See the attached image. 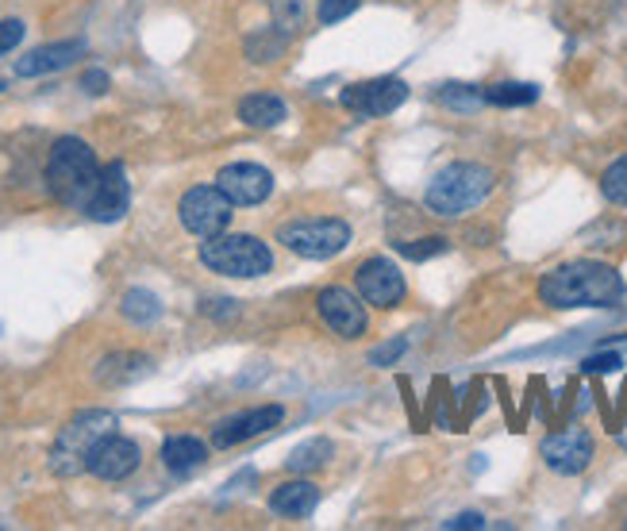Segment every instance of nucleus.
Returning a JSON list of instances; mask_svg holds the SVG:
<instances>
[{
	"label": "nucleus",
	"mask_w": 627,
	"mask_h": 531,
	"mask_svg": "<svg viewBox=\"0 0 627 531\" xmlns=\"http://www.w3.org/2000/svg\"><path fill=\"white\" fill-rule=\"evenodd\" d=\"M535 97H539V89L528 82H501V85H493V89H485V100L497 108H520V105H531Z\"/></svg>",
	"instance_id": "obj_23"
},
{
	"label": "nucleus",
	"mask_w": 627,
	"mask_h": 531,
	"mask_svg": "<svg viewBox=\"0 0 627 531\" xmlns=\"http://www.w3.org/2000/svg\"><path fill=\"white\" fill-rule=\"evenodd\" d=\"M85 55L82 39H65V43H47V47H35L32 55H24L16 62V77H43V74H58L65 65H74Z\"/></svg>",
	"instance_id": "obj_16"
},
{
	"label": "nucleus",
	"mask_w": 627,
	"mask_h": 531,
	"mask_svg": "<svg viewBox=\"0 0 627 531\" xmlns=\"http://www.w3.org/2000/svg\"><path fill=\"white\" fill-rule=\"evenodd\" d=\"M405 339H393V343H382V347H374V351H370V366H393V362L400 359V354H405Z\"/></svg>",
	"instance_id": "obj_29"
},
{
	"label": "nucleus",
	"mask_w": 627,
	"mask_h": 531,
	"mask_svg": "<svg viewBox=\"0 0 627 531\" xmlns=\"http://www.w3.org/2000/svg\"><path fill=\"white\" fill-rule=\"evenodd\" d=\"M147 370V359L143 354H112V359L100 362L97 377L105 385H120V382H131V377H138Z\"/></svg>",
	"instance_id": "obj_21"
},
{
	"label": "nucleus",
	"mask_w": 627,
	"mask_h": 531,
	"mask_svg": "<svg viewBox=\"0 0 627 531\" xmlns=\"http://www.w3.org/2000/svg\"><path fill=\"white\" fill-rule=\"evenodd\" d=\"M239 120H243L246 128L269 131L286 120V100L274 97V93H251V97L239 100Z\"/></svg>",
	"instance_id": "obj_19"
},
{
	"label": "nucleus",
	"mask_w": 627,
	"mask_h": 531,
	"mask_svg": "<svg viewBox=\"0 0 627 531\" xmlns=\"http://www.w3.org/2000/svg\"><path fill=\"white\" fill-rule=\"evenodd\" d=\"M231 213H236V205L224 196L220 185H193V189H185V196L178 201L181 228L196 239H213V236H220V231H228Z\"/></svg>",
	"instance_id": "obj_7"
},
{
	"label": "nucleus",
	"mask_w": 627,
	"mask_h": 531,
	"mask_svg": "<svg viewBox=\"0 0 627 531\" xmlns=\"http://www.w3.org/2000/svg\"><path fill=\"white\" fill-rule=\"evenodd\" d=\"M138 462H143V450H138V443L123 439V435L108 432L105 439L97 443V447L89 450V474L100 478V482H123V478H131L138 470Z\"/></svg>",
	"instance_id": "obj_13"
},
{
	"label": "nucleus",
	"mask_w": 627,
	"mask_h": 531,
	"mask_svg": "<svg viewBox=\"0 0 627 531\" xmlns=\"http://www.w3.org/2000/svg\"><path fill=\"white\" fill-rule=\"evenodd\" d=\"M327 458H331V443H327V439H309L286 458V467L293 470V474H312V470L324 467Z\"/></svg>",
	"instance_id": "obj_22"
},
{
	"label": "nucleus",
	"mask_w": 627,
	"mask_h": 531,
	"mask_svg": "<svg viewBox=\"0 0 627 531\" xmlns=\"http://www.w3.org/2000/svg\"><path fill=\"white\" fill-rule=\"evenodd\" d=\"M354 286H359V297L370 309H397L408 297L405 274H400L389 258H382V254L366 258L359 270H354Z\"/></svg>",
	"instance_id": "obj_9"
},
{
	"label": "nucleus",
	"mask_w": 627,
	"mask_h": 531,
	"mask_svg": "<svg viewBox=\"0 0 627 531\" xmlns=\"http://www.w3.org/2000/svg\"><path fill=\"white\" fill-rule=\"evenodd\" d=\"M108 432H116V417L105 409H85L77 412L70 424L58 432L55 450H50V470L58 478H74L89 467V450L105 439Z\"/></svg>",
	"instance_id": "obj_5"
},
{
	"label": "nucleus",
	"mask_w": 627,
	"mask_h": 531,
	"mask_svg": "<svg viewBox=\"0 0 627 531\" xmlns=\"http://www.w3.org/2000/svg\"><path fill=\"white\" fill-rule=\"evenodd\" d=\"M539 455H543V462L554 474L574 478L593 462V435H589L586 427H566V432L546 435Z\"/></svg>",
	"instance_id": "obj_11"
},
{
	"label": "nucleus",
	"mask_w": 627,
	"mask_h": 531,
	"mask_svg": "<svg viewBox=\"0 0 627 531\" xmlns=\"http://www.w3.org/2000/svg\"><path fill=\"white\" fill-rule=\"evenodd\" d=\"M216 185L224 189V196H228L236 208H251V205H262V201L274 193V173L254 162H231L216 173Z\"/></svg>",
	"instance_id": "obj_12"
},
{
	"label": "nucleus",
	"mask_w": 627,
	"mask_h": 531,
	"mask_svg": "<svg viewBox=\"0 0 627 531\" xmlns=\"http://www.w3.org/2000/svg\"><path fill=\"white\" fill-rule=\"evenodd\" d=\"M204 458H208V447H204L196 435H170V439L162 443V467L178 478L201 470Z\"/></svg>",
	"instance_id": "obj_18"
},
{
	"label": "nucleus",
	"mask_w": 627,
	"mask_h": 531,
	"mask_svg": "<svg viewBox=\"0 0 627 531\" xmlns=\"http://www.w3.org/2000/svg\"><path fill=\"white\" fill-rule=\"evenodd\" d=\"M277 243L286 251L301 254V258L324 262L347 251L351 243V224L339 216H304V220H289L277 228Z\"/></svg>",
	"instance_id": "obj_6"
},
{
	"label": "nucleus",
	"mask_w": 627,
	"mask_h": 531,
	"mask_svg": "<svg viewBox=\"0 0 627 531\" xmlns=\"http://www.w3.org/2000/svg\"><path fill=\"white\" fill-rule=\"evenodd\" d=\"M24 32H27V27L20 24V20H4V24H0V55H9L12 47H20Z\"/></svg>",
	"instance_id": "obj_31"
},
{
	"label": "nucleus",
	"mask_w": 627,
	"mask_h": 531,
	"mask_svg": "<svg viewBox=\"0 0 627 531\" xmlns=\"http://www.w3.org/2000/svg\"><path fill=\"white\" fill-rule=\"evenodd\" d=\"M316 505H319V485L301 482V478L277 485V490L269 493V508H274L277 516H289V520H304V516H312Z\"/></svg>",
	"instance_id": "obj_17"
},
{
	"label": "nucleus",
	"mask_w": 627,
	"mask_h": 531,
	"mask_svg": "<svg viewBox=\"0 0 627 531\" xmlns=\"http://www.w3.org/2000/svg\"><path fill=\"white\" fill-rule=\"evenodd\" d=\"M497 185L490 166L481 162H450L447 170L435 173V181L427 185L424 205L427 213L443 216V220H458V216L473 213L478 205H485Z\"/></svg>",
	"instance_id": "obj_3"
},
{
	"label": "nucleus",
	"mask_w": 627,
	"mask_h": 531,
	"mask_svg": "<svg viewBox=\"0 0 627 531\" xmlns=\"http://www.w3.org/2000/svg\"><path fill=\"white\" fill-rule=\"evenodd\" d=\"M201 262L220 278H266L274 270V251L262 243L258 236H243V231H220V236L201 243Z\"/></svg>",
	"instance_id": "obj_4"
},
{
	"label": "nucleus",
	"mask_w": 627,
	"mask_h": 531,
	"mask_svg": "<svg viewBox=\"0 0 627 531\" xmlns=\"http://www.w3.org/2000/svg\"><path fill=\"white\" fill-rule=\"evenodd\" d=\"M128 208H131V185H128V173H123V162L105 166V170H100V185L97 193H93L85 216L97 224H112L120 220Z\"/></svg>",
	"instance_id": "obj_15"
},
{
	"label": "nucleus",
	"mask_w": 627,
	"mask_h": 531,
	"mask_svg": "<svg viewBox=\"0 0 627 531\" xmlns=\"http://www.w3.org/2000/svg\"><path fill=\"white\" fill-rule=\"evenodd\" d=\"M100 185V162L93 155V147L77 135H62L55 140L47 158V189L58 205L85 213Z\"/></svg>",
	"instance_id": "obj_2"
},
{
	"label": "nucleus",
	"mask_w": 627,
	"mask_h": 531,
	"mask_svg": "<svg viewBox=\"0 0 627 531\" xmlns=\"http://www.w3.org/2000/svg\"><path fill=\"white\" fill-rule=\"evenodd\" d=\"M601 193L608 196V201H612L616 208H627V155L616 158V162H612L608 170H604Z\"/></svg>",
	"instance_id": "obj_24"
},
{
	"label": "nucleus",
	"mask_w": 627,
	"mask_h": 531,
	"mask_svg": "<svg viewBox=\"0 0 627 531\" xmlns=\"http://www.w3.org/2000/svg\"><path fill=\"white\" fill-rule=\"evenodd\" d=\"M439 105L443 108H455V112H473V108L485 105V93L473 89V85H443Z\"/></svg>",
	"instance_id": "obj_25"
},
{
	"label": "nucleus",
	"mask_w": 627,
	"mask_h": 531,
	"mask_svg": "<svg viewBox=\"0 0 627 531\" xmlns=\"http://www.w3.org/2000/svg\"><path fill=\"white\" fill-rule=\"evenodd\" d=\"M405 100H408V85L400 82V77H374V82L347 85L339 105L359 116V120H377V116L397 112Z\"/></svg>",
	"instance_id": "obj_8"
},
{
	"label": "nucleus",
	"mask_w": 627,
	"mask_h": 531,
	"mask_svg": "<svg viewBox=\"0 0 627 531\" xmlns=\"http://www.w3.org/2000/svg\"><path fill=\"white\" fill-rule=\"evenodd\" d=\"M447 251V239L443 236H432V239H420V243H400V254L412 262H424L432 258V254H443Z\"/></svg>",
	"instance_id": "obj_27"
},
{
	"label": "nucleus",
	"mask_w": 627,
	"mask_h": 531,
	"mask_svg": "<svg viewBox=\"0 0 627 531\" xmlns=\"http://www.w3.org/2000/svg\"><path fill=\"white\" fill-rule=\"evenodd\" d=\"M82 89L89 93V97H100V93H108V74H105V70H85V74H82Z\"/></svg>",
	"instance_id": "obj_32"
},
{
	"label": "nucleus",
	"mask_w": 627,
	"mask_h": 531,
	"mask_svg": "<svg viewBox=\"0 0 627 531\" xmlns=\"http://www.w3.org/2000/svg\"><path fill=\"white\" fill-rule=\"evenodd\" d=\"M447 531H473V528H485V516L481 512H458L455 520L443 523Z\"/></svg>",
	"instance_id": "obj_33"
},
{
	"label": "nucleus",
	"mask_w": 627,
	"mask_h": 531,
	"mask_svg": "<svg viewBox=\"0 0 627 531\" xmlns=\"http://www.w3.org/2000/svg\"><path fill=\"white\" fill-rule=\"evenodd\" d=\"M316 309H319V319L331 327L339 339H359L366 336V301L359 293L342 286H327L324 293L316 297Z\"/></svg>",
	"instance_id": "obj_10"
},
{
	"label": "nucleus",
	"mask_w": 627,
	"mask_h": 531,
	"mask_svg": "<svg viewBox=\"0 0 627 531\" xmlns=\"http://www.w3.org/2000/svg\"><path fill=\"white\" fill-rule=\"evenodd\" d=\"M359 9V0H319V24H339V20H347L351 12Z\"/></svg>",
	"instance_id": "obj_28"
},
{
	"label": "nucleus",
	"mask_w": 627,
	"mask_h": 531,
	"mask_svg": "<svg viewBox=\"0 0 627 531\" xmlns=\"http://www.w3.org/2000/svg\"><path fill=\"white\" fill-rule=\"evenodd\" d=\"M269 9H274L277 27H281V32H286V35L301 27V16H304L301 0H269Z\"/></svg>",
	"instance_id": "obj_26"
},
{
	"label": "nucleus",
	"mask_w": 627,
	"mask_h": 531,
	"mask_svg": "<svg viewBox=\"0 0 627 531\" xmlns=\"http://www.w3.org/2000/svg\"><path fill=\"white\" fill-rule=\"evenodd\" d=\"M281 420H286V409H281V405H258V409H246V412H239V417H228L213 427V447H220V450L239 447V443L254 439V435L274 432Z\"/></svg>",
	"instance_id": "obj_14"
},
{
	"label": "nucleus",
	"mask_w": 627,
	"mask_h": 531,
	"mask_svg": "<svg viewBox=\"0 0 627 531\" xmlns=\"http://www.w3.org/2000/svg\"><path fill=\"white\" fill-rule=\"evenodd\" d=\"M619 366H624V359H619V354H593V359L581 362V370H586V374H616Z\"/></svg>",
	"instance_id": "obj_30"
},
{
	"label": "nucleus",
	"mask_w": 627,
	"mask_h": 531,
	"mask_svg": "<svg viewBox=\"0 0 627 531\" xmlns=\"http://www.w3.org/2000/svg\"><path fill=\"white\" fill-rule=\"evenodd\" d=\"M0 93H4V77H0Z\"/></svg>",
	"instance_id": "obj_34"
},
{
	"label": "nucleus",
	"mask_w": 627,
	"mask_h": 531,
	"mask_svg": "<svg viewBox=\"0 0 627 531\" xmlns=\"http://www.w3.org/2000/svg\"><path fill=\"white\" fill-rule=\"evenodd\" d=\"M120 312L131 324H155V319L162 316V301H158L150 289H128L120 301Z\"/></svg>",
	"instance_id": "obj_20"
},
{
	"label": "nucleus",
	"mask_w": 627,
	"mask_h": 531,
	"mask_svg": "<svg viewBox=\"0 0 627 531\" xmlns=\"http://www.w3.org/2000/svg\"><path fill=\"white\" fill-rule=\"evenodd\" d=\"M539 297L551 309H612V304L624 301V278L608 262L578 258L543 274Z\"/></svg>",
	"instance_id": "obj_1"
}]
</instances>
